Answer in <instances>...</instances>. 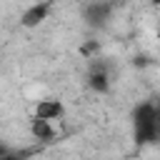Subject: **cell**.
<instances>
[{
  "label": "cell",
  "instance_id": "obj_1",
  "mask_svg": "<svg viewBox=\"0 0 160 160\" xmlns=\"http://www.w3.org/2000/svg\"><path fill=\"white\" fill-rule=\"evenodd\" d=\"M155 120H158V108H155V102H140V105L135 108V112H132V125H135V140H138L140 145L158 140Z\"/></svg>",
  "mask_w": 160,
  "mask_h": 160
},
{
  "label": "cell",
  "instance_id": "obj_2",
  "mask_svg": "<svg viewBox=\"0 0 160 160\" xmlns=\"http://www.w3.org/2000/svg\"><path fill=\"white\" fill-rule=\"evenodd\" d=\"M112 10H115L112 2H88V5H82V18L90 28H100L110 20Z\"/></svg>",
  "mask_w": 160,
  "mask_h": 160
},
{
  "label": "cell",
  "instance_id": "obj_3",
  "mask_svg": "<svg viewBox=\"0 0 160 160\" xmlns=\"http://www.w3.org/2000/svg\"><path fill=\"white\" fill-rule=\"evenodd\" d=\"M50 10H52V2H35V5H30L20 15V25L22 28H38L42 20H48Z\"/></svg>",
  "mask_w": 160,
  "mask_h": 160
},
{
  "label": "cell",
  "instance_id": "obj_4",
  "mask_svg": "<svg viewBox=\"0 0 160 160\" xmlns=\"http://www.w3.org/2000/svg\"><path fill=\"white\" fill-rule=\"evenodd\" d=\"M62 112H65L62 102H60V100H52V98L40 100V102L35 105V118H38V120H48V122H52V120L62 118Z\"/></svg>",
  "mask_w": 160,
  "mask_h": 160
},
{
  "label": "cell",
  "instance_id": "obj_5",
  "mask_svg": "<svg viewBox=\"0 0 160 160\" xmlns=\"http://www.w3.org/2000/svg\"><path fill=\"white\" fill-rule=\"evenodd\" d=\"M30 135H32L35 140H40V142H50V140L58 138V130L52 128V122L32 118V120H30Z\"/></svg>",
  "mask_w": 160,
  "mask_h": 160
},
{
  "label": "cell",
  "instance_id": "obj_6",
  "mask_svg": "<svg viewBox=\"0 0 160 160\" xmlns=\"http://www.w3.org/2000/svg\"><path fill=\"white\" fill-rule=\"evenodd\" d=\"M80 55L88 58V60H95V58L100 55V40H85V42L80 45Z\"/></svg>",
  "mask_w": 160,
  "mask_h": 160
},
{
  "label": "cell",
  "instance_id": "obj_7",
  "mask_svg": "<svg viewBox=\"0 0 160 160\" xmlns=\"http://www.w3.org/2000/svg\"><path fill=\"white\" fill-rule=\"evenodd\" d=\"M148 65H150V60H148L145 55H138V58H135V68H148Z\"/></svg>",
  "mask_w": 160,
  "mask_h": 160
},
{
  "label": "cell",
  "instance_id": "obj_8",
  "mask_svg": "<svg viewBox=\"0 0 160 160\" xmlns=\"http://www.w3.org/2000/svg\"><path fill=\"white\" fill-rule=\"evenodd\" d=\"M8 155H12V152H10V148H8V145H2V142H0V160H5V158H8Z\"/></svg>",
  "mask_w": 160,
  "mask_h": 160
},
{
  "label": "cell",
  "instance_id": "obj_9",
  "mask_svg": "<svg viewBox=\"0 0 160 160\" xmlns=\"http://www.w3.org/2000/svg\"><path fill=\"white\" fill-rule=\"evenodd\" d=\"M12 160H22V158H20V155H12Z\"/></svg>",
  "mask_w": 160,
  "mask_h": 160
},
{
  "label": "cell",
  "instance_id": "obj_10",
  "mask_svg": "<svg viewBox=\"0 0 160 160\" xmlns=\"http://www.w3.org/2000/svg\"><path fill=\"white\" fill-rule=\"evenodd\" d=\"M5 160H12V155H8V158H5Z\"/></svg>",
  "mask_w": 160,
  "mask_h": 160
}]
</instances>
